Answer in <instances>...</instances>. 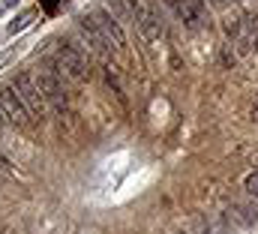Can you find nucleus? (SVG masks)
<instances>
[{
    "instance_id": "12",
    "label": "nucleus",
    "mask_w": 258,
    "mask_h": 234,
    "mask_svg": "<svg viewBox=\"0 0 258 234\" xmlns=\"http://www.w3.org/2000/svg\"><path fill=\"white\" fill-rule=\"evenodd\" d=\"M243 186H246V192H249V195H255V198H258V171H252V174H246V180H243Z\"/></svg>"
},
{
    "instance_id": "10",
    "label": "nucleus",
    "mask_w": 258,
    "mask_h": 234,
    "mask_svg": "<svg viewBox=\"0 0 258 234\" xmlns=\"http://www.w3.org/2000/svg\"><path fill=\"white\" fill-rule=\"evenodd\" d=\"M36 18H39V9H24V12H18V15H15L9 24H6V33H9V36H15V33L27 30V27H30Z\"/></svg>"
},
{
    "instance_id": "4",
    "label": "nucleus",
    "mask_w": 258,
    "mask_h": 234,
    "mask_svg": "<svg viewBox=\"0 0 258 234\" xmlns=\"http://www.w3.org/2000/svg\"><path fill=\"white\" fill-rule=\"evenodd\" d=\"M33 75H36V81H39V87H42L48 105H51V111L63 114L66 111V93H63V81L57 78V72H54V69H36Z\"/></svg>"
},
{
    "instance_id": "7",
    "label": "nucleus",
    "mask_w": 258,
    "mask_h": 234,
    "mask_svg": "<svg viewBox=\"0 0 258 234\" xmlns=\"http://www.w3.org/2000/svg\"><path fill=\"white\" fill-rule=\"evenodd\" d=\"M135 21H138V30H141V36H144L147 42H159V39H162L165 27H162V18H159L153 9H138V12H135Z\"/></svg>"
},
{
    "instance_id": "2",
    "label": "nucleus",
    "mask_w": 258,
    "mask_h": 234,
    "mask_svg": "<svg viewBox=\"0 0 258 234\" xmlns=\"http://www.w3.org/2000/svg\"><path fill=\"white\" fill-rule=\"evenodd\" d=\"M51 69L57 72V78H60L63 84H81V81L87 78V60L81 57L75 48H69V45L57 48Z\"/></svg>"
},
{
    "instance_id": "5",
    "label": "nucleus",
    "mask_w": 258,
    "mask_h": 234,
    "mask_svg": "<svg viewBox=\"0 0 258 234\" xmlns=\"http://www.w3.org/2000/svg\"><path fill=\"white\" fill-rule=\"evenodd\" d=\"M0 105H3V111H6V117H9V123H15V126H27L30 117H33L30 111H27L21 93L15 90V84L0 87Z\"/></svg>"
},
{
    "instance_id": "3",
    "label": "nucleus",
    "mask_w": 258,
    "mask_h": 234,
    "mask_svg": "<svg viewBox=\"0 0 258 234\" xmlns=\"http://www.w3.org/2000/svg\"><path fill=\"white\" fill-rule=\"evenodd\" d=\"M87 18L96 24V30L108 39V45H111L114 51H123V48H126V33H123L120 21H117L105 6H90V9H87Z\"/></svg>"
},
{
    "instance_id": "18",
    "label": "nucleus",
    "mask_w": 258,
    "mask_h": 234,
    "mask_svg": "<svg viewBox=\"0 0 258 234\" xmlns=\"http://www.w3.org/2000/svg\"><path fill=\"white\" fill-rule=\"evenodd\" d=\"M252 120L258 123V96H255V102H252Z\"/></svg>"
},
{
    "instance_id": "16",
    "label": "nucleus",
    "mask_w": 258,
    "mask_h": 234,
    "mask_svg": "<svg viewBox=\"0 0 258 234\" xmlns=\"http://www.w3.org/2000/svg\"><path fill=\"white\" fill-rule=\"evenodd\" d=\"M18 0H0V12H6V9H12Z\"/></svg>"
},
{
    "instance_id": "8",
    "label": "nucleus",
    "mask_w": 258,
    "mask_h": 234,
    "mask_svg": "<svg viewBox=\"0 0 258 234\" xmlns=\"http://www.w3.org/2000/svg\"><path fill=\"white\" fill-rule=\"evenodd\" d=\"M231 228V222L225 219V216H219V213H213V216H198L192 222V234H228Z\"/></svg>"
},
{
    "instance_id": "15",
    "label": "nucleus",
    "mask_w": 258,
    "mask_h": 234,
    "mask_svg": "<svg viewBox=\"0 0 258 234\" xmlns=\"http://www.w3.org/2000/svg\"><path fill=\"white\" fill-rule=\"evenodd\" d=\"M204 3H210V6H216V9H225L231 0H204Z\"/></svg>"
},
{
    "instance_id": "19",
    "label": "nucleus",
    "mask_w": 258,
    "mask_h": 234,
    "mask_svg": "<svg viewBox=\"0 0 258 234\" xmlns=\"http://www.w3.org/2000/svg\"><path fill=\"white\" fill-rule=\"evenodd\" d=\"M3 168H9V162H6V159L0 156V171H3Z\"/></svg>"
},
{
    "instance_id": "11",
    "label": "nucleus",
    "mask_w": 258,
    "mask_h": 234,
    "mask_svg": "<svg viewBox=\"0 0 258 234\" xmlns=\"http://www.w3.org/2000/svg\"><path fill=\"white\" fill-rule=\"evenodd\" d=\"M69 0H39V6H42V12H48V15H57L60 9H63Z\"/></svg>"
},
{
    "instance_id": "17",
    "label": "nucleus",
    "mask_w": 258,
    "mask_h": 234,
    "mask_svg": "<svg viewBox=\"0 0 258 234\" xmlns=\"http://www.w3.org/2000/svg\"><path fill=\"white\" fill-rule=\"evenodd\" d=\"M6 123H9V117H6V111H3V105H0V129H3Z\"/></svg>"
},
{
    "instance_id": "6",
    "label": "nucleus",
    "mask_w": 258,
    "mask_h": 234,
    "mask_svg": "<svg viewBox=\"0 0 258 234\" xmlns=\"http://www.w3.org/2000/svg\"><path fill=\"white\" fill-rule=\"evenodd\" d=\"M174 12L186 30H201L207 24V3L204 0H180L174 6Z\"/></svg>"
},
{
    "instance_id": "9",
    "label": "nucleus",
    "mask_w": 258,
    "mask_h": 234,
    "mask_svg": "<svg viewBox=\"0 0 258 234\" xmlns=\"http://www.w3.org/2000/svg\"><path fill=\"white\" fill-rule=\"evenodd\" d=\"M225 219H228V222H237V225H243V228H249V225H255V222H258V207L234 204V207L225 213Z\"/></svg>"
},
{
    "instance_id": "1",
    "label": "nucleus",
    "mask_w": 258,
    "mask_h": 234,
    "mask_svg": "<svg viewBox=\"0 0 258 234\" xmlns=\"http://www.w3.org/2000/svg\"><path fill=\"white\" fill-rule=\"evenodd\" d=\"M12 84H15V90L21 93L27 111L36 117V120H42V117L51 111V105H48V99H45V93H42V87H39V81H36L33 72H18Z\"/></svg>"
},
{
    "instance_id": "14",
    "label": "nucleus",
    "mask_w": 258,
    "mask_h": 234,
    "mask_svg": "<svg viewBox=\"0 0 258 234\" xmlns=\"http://www.w3.org/2000/svg\"><path fill=\"white\" fill-rule=\"evenodd\" d=\"M12 57H15V48H6V51H0V69H3V66H6Z\"/></svg>"
},
{
    "instance_id": "13",
    "label": "nucleus",
    "mask_w": 258,
    "mask_h": 234,
    "mask_svg": "<svg viewBox=\"0 0 258 234\" xmlns=\"http://www.w3.org/2000/svg\"><path fill=\"white\" fill-rule=\"evenodd\" d=\"M234 60H237V54L231 51V45H222V63L225 66H234Z\"/></svg>"
}]
</instances>
